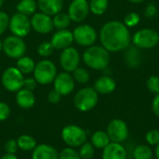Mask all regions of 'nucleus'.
Segmentation results:
<instances>
[{
    "label": "nucleus",
    "instance_id": "f257e3e1",
    "mask_svg": "<svg viewBox=\"0 0 159 159\" xmlns=\"http://www.w3.org/2000/svg\"><path fill=\"white\" fill-rule=\"evenodd\" d=\"M102 46L109 52H118L129 48L131 37L128 27L119 20L106 22L101 29Z\"/></svg>",
    "mask_w": 159,
    "mask_h": 159
},
{
    "label": "nucleus",
    "instance_id": "f03ea898",
    "mask_svg": "<svg viewBox=\"0 0 159 159\" xmlns=\"http://www.w3.org/2000/svg\"><path fill=\"white\" fill-rule=\"evenodd\" d=\"M83 61L93 70H103L110 62V54L102 46H90L83 53Z\"/></svg>",
    "mask_w": 159,
    "mask_h": 159
},
{
    "label": "nucleus",
    "instance_id": "7ed1b4c3",
    "mask_svg": "<svg viewBox=\"0 0 159 159\" xmlns=\"http://www.w3.org/2000/svg\"><path fill=\"white\" fill-rule=\"evenodd\" d=\"M33 73L37 84L48 85L54 81L57 75V67L51 61L42 60L35 64Z\"/></svg>",
    "mask_w": 159,
    "mask_h": 159
},
{
    "label": "nucleus",
    "instance_id": "20e7f679",
    "mask_svg": "<svg viewBox=\"0 0 159 159\" xmlns=\"http://www.w3.org/2000/svg\"><path fill=\"white\" fill-rule=\"evenodd\" d=\"M99 96L94 88H84L80 89L74 98L75 108L81 112L92 110L98 103Z\"/></svg>",
    "mask_w": 159,
    "mask_h": 159
},
{
    "label": "nucleus",
    "instance_id": "39448f33",
    "mask_svg": "<svg viewBox=\"0 0 159 159\" xmlns=\"http://www.w3.org/2000/svg\"><path fill=\"white\" fill-rule=\"evenodd\" d=\"M131 41L138 48L149 49L158 45L159 34L154 29H142L134 34Z\"/></svg>",
    "mask_w": 159,
    "mask_h": 159
},
{
    "label": "nucleus",
    "instance_id": "423d86ee",
    "mask_svg": "<svg viewBox=\"0 0 159 159\" xmlns=\"http://www.w3.org/2000/svg\"><path fill=\"white\" fill-rule=\"evenodd\" d=\"M3 51L11 59H19L26 52V44L21 37L9 35L3 41Z\"/></svg>",
    "mask_w": 159,
    "mask_h": 159
},
{
    "label": "nucleus",
    "instance_id": "0eeeda50",
    "mask_svg": "<svg viewBox=\"0 0 159 159\" xmlns=\"http://www.w3.org/2000/svg\"><path fill=\"white\" fill-rule=\"evenodd\" d=\"M23 75L17 69V67H8L2 75L3 87L11 92H17L21 89L23 88Z\"/></svg>",
    "mask_w": 159,
    "mask_h": 159
},
{
    "label": "nucleus",
    "instance_id": "6e6552de",
    "mask_svg": "<svg viewBox=\"0 0 159 159\" xmlns=\"http://www.w3.org/2000/svg\"><path fill=\"white\" fill-rule=\"evenodd\" d=\"M63 142L70 147H79L87 140V133L82 128L75 125H68L61 131Z\"/></svg>",
    "mask_w": 159,
    "mask_h": 159
},
{
    "label": "nucleus",
    "instance_id": "1a4fd4ad",
    "mask_svg": "<svg viewBox=\"0 0 159 159\" xmlns=\"http://www.w3.org/2000/svg\"><path fill=\"white\" fill-rule=\"evenodd\" d=\"M8 28L14 35L21 38L25 37L30 34L32 29L31 20L28 16L17 12L9 18Z\"/></svg>",
    "mask_w": 159,
    "mask_h": 159
},
{
    "label": "nucleus",
    "instance_id": "9d476101",
    "mask_svg": "<svg viewBox=\"0 0 159 159\" xmlns=\"http://www.w3.org/2000/svg\"><path fill=\"white\" fill-rule=\"evenodd\" d=\"M74 41L82 47H90L97 40L96 30L89 24H81L77 26L74 32Z\"/></svg>",
    "mask_w": 159,
    "mask_h": 159
},
{
    "label": "nucleus",
    "instance_id": "9b49d317",
    "mask_svg": "<svg viewBox=\"0 0 159 159\" xmlns=\"http://www.w3.org/2000/svg\"><path fill=\"white\" fill-rule=\"evenodd\" d=\"M106 132L111 142L121 143L129 137V127L122 119H113L108 124Z\"/></svg>",
    "mask_w": 159,
    "mask_h": 159
},
{
    "label": "nucleus",
    "instance_id": "f8f14e48",
    "mask_svg": "<svg viewBox=\"0 0 159 159\" xmlns=\"http://www.w3.org/2000/svg\"><path fill=\"white\" fill-rule=\"evenodd\" d=\"M80 63V54L76 48L69 47L64 48L60 55V64L61 68L68 73H73Z\"/></svg>",
    "mask_w": 159,
    "mask_h": 159
},
{
    "label": "nucleus",
    "instance_id": "ddd939ff",
    "mask_svg": "<svg viewBox=\"0 0 159 159\" xmlns=\"http://www.w3.org/2000/svg\"><path fill=\"white\" fill-rule=\"evenodd\" d=\"M31 25H32V28L36 33L42 34L50 33L54 28L53 20H52L51 17L43 12L34 13L32 16Z\"/></svg>",
    "mask_w": 159,
    "mask_h": 159
},
{
    "label": "nucleus",
    "instance_id": "4468645a",
    "mask_svg": "<svg viewBox=\"0 0 159 159\" xmlns=\"http://www.w3.org/2000/svg\"><path fill=\"white\" fill-rule=\"evenodd\" d=\"M89 4L87 0H73L68 8V15L72 21H83L89 15Z\"/></svg>",
    "mask_w": 159,
    "mask_h": 159
},
{
    "label": "nucleus",
    "instance_id": "2eb2a0df",
    "mask_svg": "<svg viewBox=\"0 0 159 159\" xmlns=\"http://www.w3.org/2000/svg\"><path fill=\"white\" fill-rule=\"evenodd\" d=\"M54 89L61 96L70 94L75 89V79L68 72L57 74L54 81Z\"/></svg>",
    "mask_w": 159,
    "mask_h": 159
},
{
    "label": "nucleus",
    "instance_id": "dca6fc26",
    "mask_svg": "<svg viewBox=\"0 0 159 159\" xmlns=\"http://www.w3.org/2000/svg\"><path fill=\"white\" fill-rule=\"evenodd\" d=\"M73 42H74L73 32L67 29L58 30L56 33H54L50 40V43L52 44L54 49H61V50L71 47Z\"/></svg>",
    "mask_w": 159,
    "mask_h": 159
},
{
    "label": "nucleus",
    "instance_id": "f3484780",
    "mask_svg": "<svg viewBox=\"0 0 159 159\" xmlns=\"http://www.w3.org/2000/svg\"><path fill=\"white\" fill-rule=\"evenodd\" d=\"M102 150V159H127V151L121 143L111 142Z\"/></svg>",
    "mask_w": 159,
    "mask_h": 159
},
{
    "label": "nucleus",
    "instance_id": "a211bd4d",
    "mask_svg": "<svg viewBox=\"0 0 159 159\" xmlns=\"http://www.w3.org/2000/svg\"><path fill=\"white\" fill-rule=\"evenodd\" d=\"M37 7L41 12L52 16L61 12L63 7V0H38Z\"/></svg>",
    "mask_w": 159,
    "mask_h": 159
},
{
    "label": "nucleus",
    "instance_id": "6ab92c4d",
    "mask_svg": "<svg viewBox=\"0 0 159 159\" xmlns=\"http://www.w3.org/2000/svg\"><path fill=\"white\" fill-rule=\"evenodd\" d=\"M32 159H59V152L51 145L39 144L34 149Z\"/></svg>",
    "mask_w": 159,
    "mask_h": 159
},
{
    "label": "nucleus",
    "instance_id": "aec40b11",
    "mask_svg": "<svg viewBox=\"0 0 159 159\" xmlns=\"http://www.w3.org/2000/svg\"><path fill=\"white\" fill-rule=\"evenodd\" d=\"M116 88V81L107 75H103L99 77L94 84V89L97 91V93L99 94H110L113 91H115Z\"/></svg>",
    "mask_w": 159,
    "mask_h": 159
},
{
    "label": "nucleus",
    "instance_id": "412c9836",
    "mask_svg": "<svg viewBox=\"0 0 159 159\" xmlns=\"http://www.w3.org/2000/svg\"><path fill=\"white\" fill-rule=\"evenodd\" d=\"M16 102L22 109H30L35 103V97L33 91L21 89L17 91L16 94Z\"/></svg>",
    "mask_w": 159,
    "mask_h": 159
},
{
    "label": "nucleus",
    "instance_id": "4be33fe9",
    "mask_svg": "<svg viewBox=\"0 0 159 159\" xmlns=\"http://www.w3.org/2000/svg\"><path fill=\"white\" fill-rule=\"evenodd\" d=\"M125 61L131 68H137L142 62L141 51L136 48H129L125 54Z\"/></svg>",
    "mask_w": 159,
    "mask_h": 159
},
{
    "label": "nucleus",
    "instance_id": "5701e85b",
    "mask_svg": "<svg viewBox=\"0 0 159 159\" xmlns=\"http://www.w3.org/2000/svg\"><path fill=\"white\" fill-rule=\"evenodd\" d=\"M110 143H111V140L107 132L105 131L97 130L91 136V143L94 147L98 149H104Z\"/></svg>",
    "mask_w": 159,
    "mask_h": 159
},
{
    "label": "nucleus",
    "instance_id": "b1692460",
    "mask_svg": "<svg viewBox=\"0 0 159 159\" xmlns=\"http://www.w3.org/2000/svg\"><path fill=\"white\" fill-rule=\"evenodd\" d=\"M16 8L19 13L25 16L34 15L37 8V3L34 0H20Z\"/></svg>",
    "mask_w": 159,
    "mask_h": 159
},
{
    "label": "nucleus",
    "instance_id": "393cba45",
    "mask_svg": "<svg viewBox=\"0 0 159 159\" xmlns=\"http://www.w3.org/2000/svg\"><path fill=\"white\" fill-rule=\"evenodd\" d=\"M17 69L23 75H27L30 74L32 72H34L35 63L34 61V60L30 57L27 56H22L20 58H19L17 60V63H16Z\"/></svg>",
    "mask_w": 159,
    "mask_h": 159
},
{
    "label": "nucleus",
    "instance_id": "a878e982",
    "mask_svg": "<svg viewBox=\"0 0 159 159\" xmlns=\"http://www.w3.org/2000/svg\"><path fill=\"white\" fill-rule=\"evenodd\" d=\"M18 147L23 151H32L36 146L35 140L30 135H21L17 140Z\"/></svg>",
    "mask_w": 159,
    "mask_h": 159
},
{
    "label": "nucleus",
    "instance_id": "bb28decb",
    "mask_svg": "<svg viewBox=\"0 0 159 159\" xmlns=\"http://www.w3.org/2000/svg\"><path fill=\"white\" fill-rule=\"evenodd\" d=\"M53 25L58 30L67 29V27L71 24L72 20L70 19L69 15L66 13H58L54 15V18L52 19Z\"/></svg>",
    "mask_w": 159,
    "mask_h": 159
},
{
    "label": "nucleus",
    "instance_id": "cd10ccee",
    "mask_svg": "<svg viewBox=\"0 0 159 159\" xmlns=\"http://www.w3.org/2000/svg\"><path fill=\"white\" fill-rule=\"evenodd\" d=\"M134 159H153V151L149 145L140 144L133 151Z\"/></svg>",
    "mask_w": 159,
    "mask_h": 159
},
{
    "label": "nucleus",
    "instance_id": "c85d7f7f",
    "mask_svg": "<svg viewBox=\"0 0 159 159\" xmlns=\"http://www.w3.org/2000/svg\"><path fill=\"white\" fill-rule=\"evenodd\" d=\"M108 0H91L89 3V10L95 15H102L108 8Z\"/></svg>",
    "mask_w": 159,
    "mask_h": 159
},
{
    "label": "nucleus",
    "instance_id": "c756f323",
    "mask_svg": "<svg viewBox=\"0 0 159 159\" xmlns=\"http://www.w3.org/2000/svg\"><path fill=\"white\" fill-rule=\"evenodd\" d=\"M73 77H74L75 81H76L80 84H86L90 79L89 73L85 68H82V67H77L73 72Z\"/></svg>",
    "mask_w": 159,
    "mask_h": 159
},
{
    "label": "nucleus",
    "instance_id": "7c9ffc66",
    "mask_svg": "<svg viewBox=\"0 0 159 159\" xmlns=\"http://www.w3.org/2000/svg\"><path fill=\"white\" fill-rule=\"evenodd\" d=\"M81 159H91L94 157V146L90 143L85 142L81 146L78 152Z\"/></svg>",
    "mask_w": 159,
    "mask_h": 159
},
{
    "label": "nucleus",
    "instance_id": "2f4dec72",
    "mask_svg": "<svg viewBox=\"0 0 159 159\" xmlns=\"http://www.w3.org/2000/svg\"><path fill=\"white\" fill-rule=\"evenodd\" d=\"M53 51H54V48L52 44L48 41L42 42L37 48V52L41 57H48L53 53Z\"/></svg>",
    "mask_w": 159,
    "mask_h": 159
},
{
    "label": "nucleus",
    "instance_id": "473e14b6",
    "mask_svg": "<svg viewBox=\"0 0 159 159\" xmlns=\"http://www.w3.org/2000/svg\"><path fill=\"white\" fill-rule=\"evenodd\" d=\"M141 20V17L138 13L136 12H130L126 15L124 18V24L127 27H135L136 25L139 24Z\"/></svg>",
    "mask_w": 159,
    "mask_h": 159
},
{
    "label": "nucleus",
    "instance_id": "72a5a7b5",
    "mask_svg": "<svg viewBox=\"0 0 159 159\" xmlns=\"http://www.w3.org/2000/svg\"><path fill=\"white\" fill-rule=\"evenodd\" d=\"M59 159H81L78 152H76L73 147L64 148L59 153Z\"/></svg>",
    "mask_w": 159,
    "mask_h": 159
},
{
    "label": "nucleus",
    "instance_id": "f704fd0d",
    "mask_svg": "<svg viewBox=\"0 0 159 159\" xmlns=\"http://www.w3.org/2000/svg\"><path fill=\"white\" fill-rule=\"evenodd\" d=\"M146 86L148 90L151 93L158 94L159 93V76L157 75H152L148 78L146 82Z\"/></svg>",
    "mask_w": 159,
    "mask_h": 159
},
{
    "label": "nucleus",
    "instance_id": "c9c22d12",
    "mask_svg": "<svg viewBox=\"0 0 159 159\" xmlns=\"http://www.w3.org/2000/svg\"><path fill=\"white\" fill-rule=\"evenodd\" d=\"M145 140L146 143L149 145H157L159 143V130L155 129H151L146 133L145 136Z\"/></svg>",
    "mask_w": 159,
    "mask_h": 159
},
{
    "label": "nucleus",
    "instance_id": "e433bc0d",
    "mask_svg": "<svg viewBox=\"0 0 159 159\" xmlns=\"http://www.w3.org/2000/svg\"><path fill=\"white\" fill-rule=\"evenodd\" d=\"M9 24V17L5 12L0 10V35L6 32V30L8 28Z\"/></svg>",
    "mask_w": 159,
    "mask_h": 159
},
{
    "label": "nucleus",
    "instance_id": "4c0bfd02",
    "mask_svg": "<svg viewBox=\"0 0 159 159\" xmlns=\"http://www.w3.org/2000/svg\"><path fill=\"white\" fill-rule=\"evenodd\" d=\"M18 143H17V141L11 139V140H8L6 144H5V151L6 153L7 154H15L17 149H18Z\"/></svg>",
    "mask_w": 159,
    "mask_h": 159
},
{
    "label": "nucleus",
    "instance_id": "58836bf2",
    "mask_svg": "<svg viewBox=\"0 0 159 159\" xmlns=\"http://www.w3.org/2000/svg\"><path fill=\"white\" fill-rule=\"evenodd\" d=\"M10 114V108L9 106L3 102H0V121L6 120Z\"/></svg>",
    "mask_w": 159,
    "mask_h": 159
},
{
    "label": "nucleus",
    "instance_id": "ea45409f",
    "mask_svg": "<svg viewBox=\"0 0 159 159\" xmlns=\"http://www.w3.org/2000/svg\"><path fill=\"white\" fill-rule=\"evenodd\" d=\"M36 86H37V82L34 78H26L23 81V89H29L31 91L35 89Z\"/></svg>",
    "mask_w": 159,
    "mask_h": 159
},
{
    "label": "nucleus",
    "instance_id": "a19ab883",
    "mask_svg": "<svg viewBox=\"0 0 159 159\" xmlns=\"http://www.w3.org/2000/svg\"><path fill=\"white\" fill-rule=\"evenodd\" d=\"M61 95L58 91H56L55 89L49 91V93L48 95V102L51 103H58L61 101Z\"/></svg>",
    "mask_w": 159,
    "mask_h": 159
},
{
    "label": "nucleus",
    "instance_id": "79ce46f5",
    "mask_svg": "<svg viewBox=\"0 0 159 159\" xmlns=\"http://www.w3.org/2000/svg\"><path fill=\"white\" fill-rule=\"evenodd\" d=\"M152 110H153V113L157 117H159V93L158 94H156V97L153 100V102H152Z\"/></svg>",
    "mask_w": 159,
    "mask_h": 159
},
{
    "label": "nucleus",
    "instance_id": "37998d69",
    "mask_svg": "<svg viewBox=\"0 0 159 159\" xmlns=\"http://www.w3.org/2000/svg\"><path fill=\"white\" fill-rule=\"evenodd\" d=\"M157 13V7L153 4H149L145 9V15L149 18H152L154 17L156 14Z\"/></svg>",
    "mask_w": 159,
    "mask_h": 159
},
{
    "label": "nucleus",
    "instance_id": "c03bdc74",
    "mask_svg": "<svg viewBox=\"0 0 159 159\" xmlns=\"http://www.w3.org/2000/svg\"><path fill=\"white\" fill-rule=\"evenodd\" d=\"M0 159H18V157L15 156V154H7V153H6Z\"/></svg>",
    "mask_w": 159,
    "mask_h": 159
},
{
    "label": "nucleus",
    "instance_id": "a18cd8bd",
    "mask_svg": "<svg viewBox=\"0 0 159 159\" xmlns=\"http://www.w3.org/2000/svg\"><path fill=\"white\" fill-rule=\"evenodd\" d=\"M155 154H156V157H157V159H159V143L157 145H156Z\"/></svg>",
    "mask_w": 159,
    "mask_h": 159
},
{
    "label": "nucleus",
    "instance_id": "49530a36",
    "mask_svg": "<svg viewBox=\"0 0 159 159\" xmlns=\"http://www.w3.org/2000/svg\"><path fill=\"white\" fill-rule=\"evenodd\" d=\"M128 1H129V2H131V3H134V4H140V3L144 2L145 0H128Z\"/></svg>",
    "mask_w": 159,
    "mask_h": 159
},
{
    "label": "nucleus",
    "instance_id": "de8ad7c7",
    "mask_svg": "<svg viewBox=\"0 0 159 159\" xmlns=\"http://www.w3.org/2000/svg\"><path fill=\"white\" fill-rule=\"evenodd\" d=\"M3 50V41L0 39V52Z\"/></svg>",
    "mask_w": 159,
    "mask_h": 159
},
{
    "label": "nucleus",
    "instance_id": "09e8293b",
    "mask_svg": "<svg viewBox=\"0 0 159 159\" xmlns=\"http://www.w3.org/2000/svg\"><path fill=\"white\" fill-rule=\"evenodd\" d=\"M3 4H4V0H0V7L3 6Z\"/></svg>",
    "mask_w": 159,
    "mask_h": 159
}]
</instances>
